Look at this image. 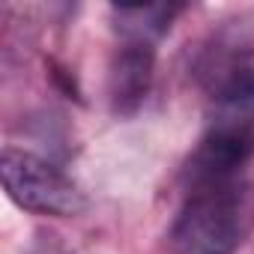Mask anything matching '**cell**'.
<instances>
[{
	"label": "cell",
	"instance_id": "obj_3",
	"mask_svg": "<svg viewBox=\"0 0 254 254\" xmlns=\"http://www.w3.org/2000/svg\"><path fill=\"white\" fill-rule=\"evenodd\" d=\"M156 75V48L123 39L108 66V102L117 117H132L150 96Z\"/></svg>",
	"mask_w": 254,
	"mask_h": 254
},
{
	"label": "cell",
	"instance_id": "obj_4",
	"mask_svg": "<svg viewBox=\"0 0 254 254\" xmlns=\"http://www.w3.org/2000/svg\"><path fill=\"white\" fill-rule=\"evenodd\" d=\"M186 12V6H174V3H153V6H111L114 15V27L120 33V39L129 42H150L156 45V39H162L174 21Z\"/></svg>",
	"mask_w": 254,
	"mask_h": 254
},
{
	"label": "cell",
	"instance_id": "obj_2",
	"mask_svg": "<svg viewBox=\"0 0 254 254\" xmlns=\"http://www.w3.org/2000/svg\"><path fill=\"white\" fill-rule=\"evenodd\" d=\"M0 180H3L6 197L24 212L75 218L87 209V194L81 191V186L36 153L3 147V153H0Z\"/></svg>",
	"mask_w": 254,
	"mask_h": 254
},
{
	"label": "cell",
	"instance_id": "obj_1",
	"mask_svg": "<svg viewBox=\"0 0 254 254\" xmlns=\"http://www.w3.org/2000/svg\"><path fill=\"white\" fill-rule=\"evenodd\" d=\"M186 191L168 230L171 254H236L254 233V189L236 180Z\"/></svg>",
	"mask_w": 254,
	"mask_h": 254
}]
</instances>
